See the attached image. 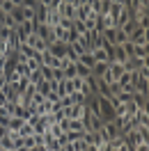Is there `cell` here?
Instances as JSON below:
<instances>
[{
  "mask_svg": "<svg viewBox=\"0 0 149 151\" xmlns=\"http://www.w3.org/2000/svg\"><path fill=\"white\" fill-rule=\"evenodd\" d=\"M129 41L133 46H149V39H147V30L145 28H135L129 35Z\"/></svg>",
  "mask_w": 149,
  "mask_h": 151,
  "instance_id": "cell-1",
  "label": "cell"
},
{
  "mask_svg": "<svg viewBox=\"0 0 149 151\" xmlns=\"http://www.w3.org/2000/svg\"><path fill=\"white\" fill-rule=\"evenodd\" d=\"M67 48H69V44H64V41H53V44L48 46V50H51L55 57H64L67 55Z\"/></svg>",
  "mask_w": 149,
  "mask_h": 151,
  "instance_id": "cell-2",
  "label": "cell"
},
{
  "mask_svg": "<svg viewBox=\"0 0 149 151\" xmlns=\"http://www.w3.org/2000/svg\"><path fill=\"white\" fill-rule=\"evenodd\" d=\"M83 140L90 144V147H99V144H103V140H101V135H99V131H85V135H83Z\"/></svg>",
  "mask_w": 149,
  "mask_h": 151,
  "instance_id": "cell-3",
  "label": "cell"
},
{
  "mask_svg": "<svg viewBox=\"0 0 149 151\" xmlns=\"http://www.w3.org/2000/svg\"><path fill=\"white\" fill-rule=\"evenodd\" d=\"M133 122L138 124V126H149V110L147 108L135 110V112H133Z\"/></svg>",
  "mask_w": 149,
  "mask_h": 151,
  "instance_id": "cell-4",
  "label": "cell"
},
{
  "mask_svg": "<svg viewBox=\"0 0 149 151\" xmlns=\"http://www.w3.org/2000/svg\"><path fill=\"white\" fill-rule=\"evenodd\" d=\"M57 12H60L62 19H76V7L71 2H62V5L57 7Z\"/></svg>",
  "mask_w": 149,
  "mask_h": 151,
  "instance_id": "cell-5",
  "label": "cell"
},
{
  "mask_svg": "<svg viewBox=\"0 0 149 151\" xmlns=\"http://www.w3.org/2000/svg\"><path fill=\"white\" fill-rule=\"evenodd\" d=\"M60 21H62V16H60V12H57V9H48L46 12V21H44V23H46L48 28L60 25Z\"/></svg>",
  "mask_w": 149,
  "mask_h": 151,
  "instance_id": "cell-6",
  "label": "cell"
},
{
  "mask_svg": "<svg viewBox=\"0 0 149 151\" xmlns=\"http://www.w3.org/2000/svg\"><path fill=\"white\" fill-rule=\"evenodd\" d=\"M124 142H126L131 149H133V147H138L140 142H145V140H142V135H140L138 131H129L126 135H124Z\"/></svg>",
  "mask_w": 149,
  "mask_h": 151,
  "instance_id": "cell-7",
  "label": "cell"
},
{
  "mask_svg": "<svg viewBox=\"0 0 149 151\" xmlns=\"http://www.w3.org/2000/svg\"><path fill=\"white\" fill-rule=\"evenodd\" d=\"M51 35L55 41H64L67 44V37H69V30H64L62 25H55V28H51Z\"/></svg>",
  "mask_w": 149,
  "mask_h": 151,
  "instance_id": "cell-8",
  "label": "cell"
},
{
  "mask_svg": "<svg viewBox=\"0 0 149 151\" xmlns=\"http://www.w3.org/2000/svg\"><path fill=\"white\" fill-rule=\"evenodd\" d=\"M108 66H110V62H94V66H92V76H96V78H103V76H106V71H108Z\"/></svg>",
  "mask_w": 149,
  "mask_h": 151,
  "instance_id": "cell-9",
  "label": "cell"
},
{
  "mask_svg": "<svg viewBox=\"0 0 149 151\" xmlns=\"http://www.w3.org/2000/svg\"><path fill=\"white\" fill-rule=\"evenodd\" d=\"M25 64H28L30 71H37L39 66H41V53H35L32 57H28V60H25Z\"/></svg>",
  "mask_w": 149,
  "mask_h": 151,
  "instance_id": "cell-10",
  "label": "cell"
},
{
  "mask_svg": "<svg viewBox=\"0 0 149 151\" xmlns=\"http://www.w3.org/2000/svg\"><path fill=\"white\" fill-rule=\"evenodd\" d=\"M126 41H129V35L122 28H115V41H112V46H122V44H126Z\"/></svg>",
  "mask_w": 149,
  "mask_h": 151,
  "instance_id": "cell-11",
  "label": "cell"
},
{
  "mask_svg": "<svg viewBox=\"0 0 149 151\" xmlns=\"http://www.w3.org/2000/svg\"><path fill=\"white\" fill-rule=\"evenodd\" d=\"M90 53H92L94 62H110V60H108V53H106V50H103L101 46H99V48H92Z\"/></svg>",
  "mask_w": 149,
  "mask_h": 151,
  "instance_id": "cell-12",
  "label": "cell"
},
{
  "mask_svg": "<svg viewBox=\"0 0 149 151\" xmlns=\"http://www.w3.org/2000/svg\"><path fill=\"white\" fill-rule=\"evenodd\" d=\"M28 85H30V80L28 78H25V76H23V78H19V80H16V83H14V89H16V94H23V92H25V89H28Z\"/></svg>",
  "mask_w": 149,
  "mask_h": 151,
  "instance_id": "cell-13",
  "label": "cell"
},
{
  "mask_svg": "<svg viewBox=\"0 0 149 151\" xmlns=\"http://www.w3.org/2000/svg\"><path fill=\"white\" fill-rule=\"evenodd\" d=\"M133 57L147 60V57H149V46H133Z\"/></svg>",
  "mask_w": 149,
  "mask_h": 151,
  "instance_id": "cell-14",
  "label": "cell"
},
{
  "mask_svg": "<svg viewBox=\"0 0 149 151\" xmlns=\"http://www.w3.org/2000/svg\"><path fill=\"white\" fill-rule=\"evenodd\" d=\"M76 76H78V78H87V76H92V69L80 64V62H76Z\"/></svg>",
  "mask_w": 149,
  "mask_h": 151,
  "instance_id": "cell-15",
  "label": "cell"
},
{
  "mask_svg": "<svg viewBox=\"0 0 149 151\" xmlns=\"http://www.w3.org/2000/svg\"><path fill=\"white\" fill-rule=\"evenodd\" d=\"M39 73H41V78L46 80V83H53V66H39Z\"/></svg>",
  "mask_w": 149,
  "mask_h": 151,
  "instance_id": "cell-16",
  "label": "cell"
},
{
  "mask_svg": "<svg viewBox=\"0 0 149 151\" xmlns=\"http://www.w3.org/2000/svg\"><path fill=\"white\" fill-rule=\"evenodd\" d=\"M19 135H21V137H30V135H35V126L25 122V124L19 128Z\"/></svg>",
  "mask_w": 149,
  "mask_h": 151,
  "instance_id": "cell-17",
  "label": "cell"
},
{
  "mask_svg": "<svg viewBox=\"0 0 149 151\" xmlns=\"http://www.w3.org/2000/svg\"><path fill=\"white\" fill-rule=\"evenodd\" d=\"M78 62H80V64H85V66H90V69H92V66H94V57H92V53H90V50H85L83 55L78 57Z\"/></svg>",
  "mask_w": 149,
  "mask_h": 151,
  "instance_id": "cell-18",
  "label": "cell"
},
{
  "mask_svg": "<svg viewBox=\"0 0 149 151\" xmlns=\"http://www.w3.org/2000/svg\"><path fill=\"white\" fill-rule=\"evenodd\" d=\"M14 71H16V73H19L21 78H23V76L28 78V76H30V69H28V64H25V62H16V66H14Z\"/></svg>",
  "mask_w": 149,
  "mask_h": 151,
  "instance_id": "cell-19",
  "label": "cell"
},
{
  "mask_svg": "<svg viewBox=\"0 0 149 151\" xmlns=\"http://www.w3.org/2000/svg\"><path fill=\"white\" fill-rule=\"evenodd\" d=\"M0 149H14V140H12V135H2L0 137Z\"/></svg>",
  "mask_w": 149,
  "mask_h": 151,
  "instance_id": "cell-20",
  "label": "cell"
},
{
  "mask_svg": "<svg viewBox=\"0 0 149 151\" xmlns=\"http://www.w3.org/2000/svg\"><path fill=\"white\" fill-rule=\"evenodd\" d=\"M96 19H99V14H96V12H90V14H87V19L83 21V23H85V28H87V30H92V28H94V23H96Z\"/></svg>",
  "mask_w": 149,
  "mask_h": 151,
  "instance_id": "cell-21",
  "label": "cell"
},
{
  "mask_svg": "<svg viewBox=\"0 0 149 151\" xmlns=\"http://www.w3.org/2000/svg\"><path fill=\"white\" fill-rule=\"evenodd\" d=\"M23 124H25L23 119H19V117H12V119H9V126H7V131H16V133H19V128L23 126Z\"/></svg>",
  "mask_w": 149,
  "mask_h": 151,
  "instance_id": "cell-22",
  "label": "cell"
},
{
  "mask_svg": "<svg viewBox=\"0 0 149 151\" xmlns=\"http://www.w3.org/2000/svg\"><path fill=\"white\" fill-rule=\"evenodd\" d=\"M28 80H30V85H39V83H41L44 78H41V73H39V69H37V71H30Z\"/></svg>",
  "mask_w": 149,
  "mask_h": 151,
  "instance_id": "cell-23",
  "label": "cell"
},
{
  "mask_svg": "<svg viewBox=\"0 0 149 151\" xmlns=\"http://www.w3.org/2000/svg\"><path fill=\"white\" fill-rule=\"evenodd\" d=\"M62 71H64V78H74V76H76V64H74V62H69L67 66H62Z\"/></svg>",
  "mask_w": 149,
  "mask_h": 151,
  "instance_id": "cell-24",
  "label": "cell"
},
{
  "mask_svg": "<svg viewBox=\"0 0 149 151\" xmlns=\"http://www.w3.org/2000/svg\"><path fill=\"white\" fill-rule=\"evenodd\" d=\"M23 9V19L25 21H35V7H21Z\"/></svg>",
  "mask_w": 149,
  "mask_h": 151,
  "instance_id": "cell-25",
  "label": "cell"
},
{
  "mask_svg": "<svg viewBox=\"0 0 149 151\" xmlns=\"http://www.w3.org/2000/svg\"><path fill=\"white\" fill-rule=\"evenodd\" d=\"M37 92H39V94H44V96H46L48 92H51V83H46V80H41V83L37 85Z\"/></svg>",
  "mask_w": 149,
  "mask_h": 151,
  "instance_id": "cell-26",
  "label": "cell"
},
{
  "mask_svg": "<svg viewBox=\"0 0 149 151\" xmlns=\"http://www.w3.org/2000/svg\"><path fill=\"white\" fill-rule=\"evenodd\" d=\"M9 16H12L14 21H16V23H23V21H25V19H23V9H21V7H16V9L12 12Z\"/></svg>",
  "mask_w": 149,
  "mask_h": 151,
  "instance_id": "cell-27",
  "label": "cell"
},
{
  "mask_svg": "<svg viewBox=\"0 0 149 151\" xmlns=\"http://www.w3.org/2000/svg\"><path fill=\"white\" fill-rule=\"evenodd\" d=\"M71 101H74V105L76 103H85V94H80V92H71Z\"/></svg>",
  "mask_w": 149,
  "mask_h": 151,
  "instance_id": "cell-28",
  "label": "cell"
},
{
  "mask_svg": "<svg viewBox=\"0 0 149 151\" xmlns=\"http://www.w3.org/2000/svg\"><path fill=\"white\" fill-rule=\"evenodd\" d=\"M12 32H14V30L5 28V25H0V39H2V41H7V39L12 37Z\"/></svg>",
  "mask_w": 149,
  "mask_h": 151,
  "instance_id": "cell-29",
  "label": "cell"
},
{
  "mask_svg": "<svg viewBox=\"0 0 149 151\" xmlns=\"http://www.w3.org/2000/svg\"><path fill=\"white\" fill-rule=\"evenodd\" d=\"M115 96H117V101H119V103H129L133 94H129V92H119V94H115Z\"/></svg>",
  "mask_w": 149,
  "mask_h": 151,
  "instance_id": "cell-30",
  "label": "cell"
},
{
  "mask_svg": "<svg viewBox=\"0 0 149 151\" xmlns=\"http://www.w3.org/2000/svg\"><path fill=\"white\" fill-rule=\"evenodd\" d=\"M53 80H55V83H60V80H64V71H62L60 66H57V69H53Z\"/></svg>",
  "mask_w": 149,
  "mask_h": 151,
  "instance_id": "cell-31",
  "label": "cell"
},
{
  "mask_svg": "<svg viewBox=\"0 0 149 151\" xmlns=\"http://www.w3.org/2000/svg\"><path fill=\"white\" fill-rule=\"evenodd\" d=\"M71 30H76L78 35H83L87 28H85V23H83V21H74V28H71Z\"/></svg>",
  "mask_w": 149,
  "mask_h": 151,
  "instance_id": "cell-32",
  "label": "cell"
},
{
  "mask_svg": "<svg viewBox=\"0 0 149 151\" xmlns=\"http://www.w3.org/2000/svg\"><path fill=\"white\" fill-rule=\"evenodd\" d=\"M16 9V7H14V5H12L9 0H5V2H2V12H5V14H12V12Z\"/></svg>",
  "mask_w": 149,
  "mask_h": 151,
  "instance_id": "cell-33",
  "label": "cell"
},
{
  "mask_svg": "<svg viewBox=\"0 0 149 151\" xmlns=\"http://www.w3.org/2000/svg\"><path fill=\"white\" fill-rule=\"evenodd\" d=\"M60 25H62L64 30H71V28H74V19H62V21H60Z\"/></svg>",
  "mask_w": 149,
  "mask_h": 151,
  "instance_id": "cell-34",
  "label": "cell"
},
{
  "mask_svg": "<svg viewBox=\"0 0 149 151\" xmlns=\"http://www.w3.org/2000/svg\"><path fill=\"white\" fill-rule=\"evenodd\" d=\"M46 101H51V103H57V101H60V96H57L55 92L51 89V92H48V94H46Z\"/></svg>",
  "mask_w": 149,
  "mask_h": 151,
  "instance_id": "cell-35",
  "label": "cell"
},
{
  "mask_svg": "<svg viewBox=\"0 0 149 151\" xmlns=\"http://www.w3.org/2000/svg\"><path fill=\"white\" fill-rule=\"evenodd\" d=\"M133 151H149V142H140L138 147H133Z\"/></svg>",
  "mask_w": 149,
  "mask_h": 151,
  "instance_id": "cell-36",
  "label": "cell"
},
{
  "mask_svg": "<svg viewBox=\"0 0 149 151\" xmlns=\"http://www.w3.org/2000/svg\"><path fill=\"white\" fill-rule=\"evenodd\" d=\"M122 92V87L117 85V80H115V83H110V94H119Z\"/></svg>",
  "mask_w": 149,
  "mask_h": 151,
  "instance_id": "cell-37",
  "label": "cell"
},
{
  "mask_svg": "<svg viewBox=\"0 0 149 151\" xmlns=\"http://www.w3.org/2000/svg\"><path fill=\"white\" fill-rule=\"evenodd\" d=\"M39 2L37 0H23V5H21V7H37Z\"/></svg>",
  "mask_w": 149,
  "mask_h": 151,
  "instance_id": "cell-38",
  "label": "cell"
},
{
  "mask_svg": "<svg viewBox=\"0 0 149 151\" xmlns=\"http://www.w3.org/2000/svg\"><path fill=\"white\" fill-rule=\"evenodd\" d=\"M57 142H60V147H62V144H67V142H69V137H67V133H62V135L57 137Z\"/></svg>",
  "mask_w": 149,
  "mask_h": 151,
  "instance_id": "cell-39",
  "label": "cell"
},
{
  "mask_svg": "<svg viewBox=\"0 0 149 151\" xmlns=\"http://www.w3.org/2000/svg\"><path fill=\"white\" fill-rule=\"evenodd\" d=\"M28 151H48V149H46V147H44V144H39V147H30Z\"/></svg>",
  "mask_w": 149,
  "mask_h": 151,
  "instance_id": "cell-40",
  "label": "cell"
},
{
  "mask_svg": "<svg viewBox=\"0 0 149 151\" xmlns=\"http://www.w3.org/2000/svg\"><path fill=\"white\" fill-rule=\"evenodd\" d=\"M5 105H7V96L0 92V108H5Z\"/></svg>",
  "mask_w": 149,
  "mask_h": 151,
  "instance_id": "cell-41",
  "label": "cell"
},
{
  "mask_svg": "<svg viewBox=\"0 0 149 151\" xmlns=\"http://www.w3.org/2000/svg\"><path fill=\"white\" fill-rule=\"evenodd\" d=\"M5 21H7V14L0 9V25H5Z\"/></svg>",
  "mask_w": 149,
  "mask_h": 151,
  "instance_id": "cell-42",
  "label": "cell"
},
{
  "mask_svg": "<svg viewBox=\"0 0 149 151\" xmlns=\"http://www.w3.org/2000/svg\"><path fill=\"white\" fill-rule=\"evenodd\" d=\"M5 133H7V128H5V126H0V137H2Z\"/></svg>",
  "mask_w": 149,
  "mask_h": 151,
  "instance_id": "cell-43",
  "label": "cell"
},
{
  "mask_svg": "<svg viewBox=\"0 0 149 151\" xmlns=\"http://www.w3.org/2000/svg\"><path fill=\"white\" fill-rule=\"evenodd\" d=\"M16 151H28V147H19V149H16Z\"/></svg>",
  "mask_w": 149,
  "mask_h": 151,
  "instance_id": "cell-44",
  "label": "cell"
},
{
  "mask_svg": "<svg viewBox=\"0 0 149 151\" xmlns=\"http://www.w3.org/2000/svg\"><path fill=\"white\" fill-rule=\"evenodd\" d=\"M2 78H5V71H2V69H0V80H2Z\"/></svg>",
  "mask_w": 149,
  "mask_h": 151,
  "instance_id": "cell-45",
  "label": "cell"
},
{
  "mask_svg": "<svg viewBox=\"0 0 149 151\" xmlns=\"http://www.w3.org/2000/svg\"><path fill=\"white\" fill-rule=\"evenodd\" d=\"M5 151H16V149H5Z\"/></svg>",
  "mask_w": 149,
  "mask_h": 151,
  "instance_id": "cell-46",
  "label": "cell"
},
{
  "mask_svg": "<svg viewBox=\"0 0 149 151\" xmlns=\"http://www.w3.org/2000/svg\"><path fill=\"white\" fill-rule=\"evenodd\" d=\"M112 151H115V149H112Z\"/></svg>",
  "mask_w": 149,
  "mask_h": 151,
  "instance_id": "cell-47",
  "label": "cell"
}]
</instances>
